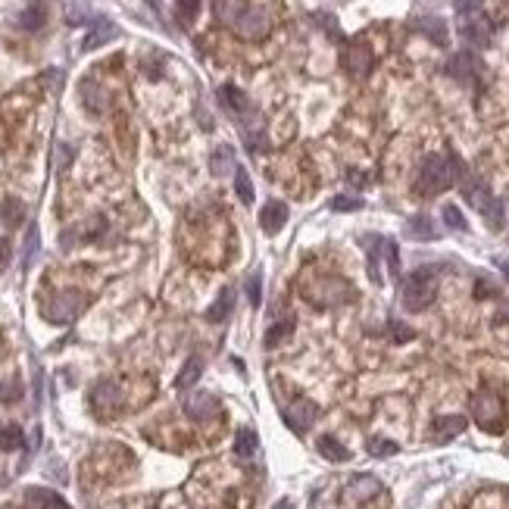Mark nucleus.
<instances>
[{
    "label": "nucleus",
    "mask_w": 509,
    "mask_h": 509,
    "mask_svg": "<svg viewBox=\"0 0 509 509\" xmlns=\"http://www.w3.org/2000/svg\"><path fill=\"white\" fill-rule=\"evenodd\" d=\"M184 409H188L191 419L207 422V419H213V415H216L219 403H216V397L207 394V390H194V394H191L188 400H184Z\"/></svg>",
    "instance_id": "obj_8"
},
{
    "label": "nucleus",
    "mask_w": 509,
    "mask_h": 509,
    "mask_svg": "<svg viewBox=\"0 0 509 509\" xmlns=\"http://www.w3.org/2000/svg\"><path fill=\"white\" fill-rule=\"evenodd\" d=\"M463 431H465V415H440L431 425V438L440 440V444L456 438V434H463Z\"/></svg>",
    "instance_id": "obj_12"
},
{
    "label": "nucleus",
    "mask_w": 509,
    "mask_h": 509,
    "mask_svg": "<svg viewBox=\"0 0 509 509\" xmlns=\"http://www.w3.org/2000/svg\"><path fill=\"white\" fill-rule=\"evenodd\" d=\"M459 35H463L469 44L475 47H488L490 35H494V26L484 13H472V16H459Z\"/></svg>",
    "instance_id": "obj_5"
},
{
    "label": "nucleus",
    "mask_w": 509,
    "mask_h": 509,
    "mask_svg": "<svg viewBox=\"0 0 509 509\" xmlns=\"http://www.w3.org/2000/svg\"><path fill=\"white\" fill-rule=\"evenodd\" d=\"M28 506H32V509H72L60 494L44 490V488H32V490H28Z\"/></svg>",
    "instance_id": "obj_14"
},
{
    "label": "nucleus",
    "mask_w": 509,
    "mask_h": 509,
    "mask_svg": "<svg viewBox=\"0 0 509 509\" xmlns=\"http://www.w3.org/2000/svg\"><path fill=\"white\" fill-rule=\"evenodd\" d=\"M365 203H363V197H347V194H340V197H334L331 200V209H338V213H353V209H363Z\"/></svg>",
    "instance_id": "obj_35"
},
{
    "label": "nucleus",
    "mask_w": 509,
    "mask_h": 509,
    "mask_svg": "<svg viewBox=\"0 0 509 509\" xmlns=\"http://www.w3.org/2000/svg\"><path fill=\"white\" fill-rule=\"evenodd\" d=\"M475 66H478V60L472 57V53H456V57L447 63V72H450L456 82H463V85H469V82H475Z\"/></svg>",
    "instance_id": "obj_13"
},
{
    "label": "nucleus",
    "mask_w": 509,
    "mask_h": 509,
    "mask_svg": "<svg viewBox=\"0 0 509 509\" xmlns=\"http://www.w3.org/2000/svg\"><path fill=\"white\" fill-rule=\"evenodd\" d=\"M78 297H69V300H66V294H60L57 300H53V307L47 309V319L51 322H69L72 316H76V309H78Z\"/></svg>",
    "instance_id": "obj_19"
},
{
    "label": "nucleus",
    "mask_w": 509,
    "mask_h": 509,
    "mask_svg": "<svg viewBox=\"0 0 509 509\" xmlns=\"http://www.w3.org/2000/svg\"><path fill=\"white\" fill-rule=\"evenodd\" d=\"M413 28L434 41V44H447V22L438 19V16H422V19H413Z\"/></svg>",
    "instance_id": "obj_15"
},
{
    "label": "nucleus",
    "mask_w": 509,
    "mask_h": 509,
    "mask_svg": "<svg viewBox=\"0 0 509 509\" xmlns=\"http://www.w3.org/2000/svg\"><path fill=\"white\" fill-rule=\"evenodd\" d=\"M406 234L409 238H415V241H434L438 238V228H434L431 216H409Z\"/></svg>",
    "instance_id": "obj_16"
},
{
    "label": "nucleus",
    "mask_w": 509,
    "mask_h": 509,
    "mask_svg": "<svg viewBox=\"0 0 509 509\" xmlns=\"http://www.w3.org/2000/svg\"><path fill=\"white\" fill-rule=\"evenodd\" d=\"M459 175H463V166H459L456 157H440V153H431V157L422 159L415 184H419V194L434 197V194H440V191L450 188Z\"/></svg>",
    "instance_id": "obj_1"
},
{
    "label": "nucleus",
    "mask_w": 509,
    "mask_h": 509,
    "mask_svg": "<svg viewBox=\"0 0 509 509\" xmlns=\"http://www.w3.org/2000/svg\"><path fill=\"white\" fill-rule=\"evenodd\" d=\"M400 297H403V307L409 313H422L434 303L438 297V272L434 269H415L403 278L400 284Z\"/></svg>",
    "instance_id": "obj_2"
},
{
    "label": "nucleus",
    "mask_w": 509,
    "mask_h": 509,
    "mask_svg": "<svg viewBox=\"0 0 509 509\" xmlns=\"http://www.w3.org/2000/svg\"><path fill=\"white\" fill-rule=\"evenodd\" d=\"M234 309V288H222L219 297H216V303L207 309V319L209 322H222L225 316H232Z\"/></svg>",
    "instance_id": "obj_18"
},
{
    "label": "nucleus",
    "mask_w": 509,
    "mask_h": 509,
    "mask_svg": "<svg viewBox=\"0 0 509 509\" xmlns=\"http://www.w3.org/2000/svg\"><path fill=\"white\" fill-rule=\"evenodd\" d=\"M497 266H500V269L506 272V278H509V263H506V259H500V263H497Z\"/></svg>",
    "instance_id": "obj_44"
},
{
    "label": "nucleus",
    "mask_w": 509,
    "mask_h": 509,
    "mask_svg": "<svg viewBox=\"0 0 509 509\" xmlns=\"http://www.w3.org/2000/svg\"><path fill=\"white\" fill-rule=\"evenodd\" d=\"M294 334V319H282V322H275V325L266 331V347H275V344H282L284 338H291Z\"/></svg>",
    "instance_id": "obj_26"
},
{
    "label": "nucleus",
    "mask_w": 509,
    "mask_h": 509,
    "mask_svg": "<svg viewBox=\"0 0 509 509\" xmlns=\"http://www.w3.org/2000/svg\"><path fill=\"white\" fill-rule=\"evenodd\" d=\"M472 415L488 434H500L503 425H506V406H503L500 394H494V390H478L472 397Z\"/></svg>",
    "instance_id": "obj_4"
},
{
    "label": "nucleus",
    "mask_w": 509,
    "mask_h": 509,
    "mask_svg": "<svg viewBox=\"0 0 509 509\" xmlns=\"http://www.w3.org/2000/svg\"><path fill=\"white\" fill-rule=\"evenodd\" d=\"M10 259H13V244L7 238H0V269H7Z\"/></svg>",
    "instance_id": "obj_42"
},
{
    "label": "nucleus",
    "mask_w": 509,
    "mask_h": 509,
    "mask_svg": "<svg viewBox=\"0 0 509 509\" xmlns=\"http://www.w3.org/2000/svg\"><path fill=\"white\" fill-rule=\"evenodd\" d=\"M82 97H85V107L94 110V113H103V101L97 97V85L94 82H85L82 85Z\"/></svg>",
    "instance_id": "obj_33"
},
{
    "label": "nucleus",
    "mask_w": 509,
    "mask_h": 509,
    "mask_svg": "<svg viewBox=\"0 0 509 509\" xmlns=\"http://www.w3.org/2000/svg\"><path fill=\"white\" fill-rule=\"evenodd\" d=\"M44 19H47L44 7H28V10H22V16H19V28H26V32H38V28L44 26Z\"/></svg>",
    "instance_id": "obj_27"
},
{
    "label": "nucleus",
    "mask_w": 509,
    "mask_h": 509,
    "mask_svg": "<svg viewBox=\"0 0 509 509\" xmlns=\"http://www.w3.org/2000/svg\"><path fill=\"white\" fill-rule=\"evenodd\" d=\"M234 191H238L241 203H244V207H250V203H253V184H250V175H247L244 166H238V169H234Z\"/></svg>",
    "instance_id": "obj_24"
},
{
    "label": "nucleus",
    "mask_w": 509,
    "mask_h": 509,
    "mask_svg": "<svg viewBox=\"0 0 509 509\" xmlns=\"http://www.w3.org/2000/svg\"><path fill=\"white\" fill-rule=\"evenodd\" d=\"M238 166H234V150L232 147H219V150L213 153V172L216 175H228V172H234Z\"/></svg>",
    "instance_id": "obj_25"
},
{
    "label": "nucleus",
    "mask_w": 509,
    "mask_h": 509,
    "mask_svg": "<svg viewBox=\"0 0 509 509\" xmlns=\"http://www.w3.org/2000/svg\"><path fill=\"white\" fill-rule=\"evenodd\" d=\"M197 10H200V0H178V13H182L184 19H194Z\"/></svg>",
    "instance_id": "obj_40"
},
{
    "label": "nucleus",
    "mask_w": 509,
    "mask_h": 509,
    "mask_svg": "<svg viewBox=\"0 0 509 509\" xmlns=\"http://www.w3.org/2000/svg\"><path fill=\"white\" fill-rule=\"evenodd\" d=\"M378 490H381V484L375 481V478H369V475H359V478H353V484L347 488V494L350 497H356V500H369V497H375Z\"/></svg>",
    "instance_id": "obj_21"
},
{
    "label": "nucleus",
    "mask_w": 509,
    "mask_h": 509,
    "mask_svg": "<svg viewBox=\"0 0 509 509\" xmlns=\"http://www.w3.org/2000/svg\"><path fill=\"white\" fill-rule=\"evenodd\" d=\"M19 447H22V428L19 425L0 428V450H19Z\"/></svg>",
    "instance_id": "obj_29"
},
{
    "label": "nucleus",
    "mask_w": 509,
    "mask_h": 509,
    "mask_svg": "<svg viewBox=\"0 0 509 509\" xmlns=\"http://www.w3.org/2000/svg\"><path fill=\"white\" fill-rule=\"evenodd\" d=\"M257 447H259L257 431H253V428H241L238 438H234V453H238V456H253Z\"/></svg>",
    "instance_id": "obj_23"
},
{
    "label": "nucleus",
    "mask_w": 509,
    "mask_h": 509,
    "mask_svg": "<svg viewBox=\"0 0 509 509\" xmlns=\"http://www.w3.org/2000/svg\"><path fill=\"white\" fill-rule=\"evenodd\" d=\"M316 447H319V453L325 459H331V463H347V459H350V450H347L338 438H331V434H322V438L316 440Z\"/></svg>",
    "instance_id": "obj_17"
},
{
    "label": "nucleus",
    "mask_w": 509,
    "mask_h": 509,
    "mask_svg": "<svg viewBox=\"0 0 509 509\" xmlns=\"http://www.w3.org/2000/svg\"><path fill=\"white\" fill-rule=\"evenodd\" d=\"M266 26H269V19H266L263 10H250V13H247V19L238 22V32H244L247 38H257V35L266 32Z\"/></svg>",
    "instance_id": "obj_20"
},
{
    "label": "nucleus",
    "mask_w": 509,
    "mask_h": 509,
    "mask_svg": "<svg viewBox=\"0 0 509 509\" xmlns=\"http://www.w3.org/2000/svg\"><path fill=\"white\" fill-rule=\"evenodd\" d=\"M247 297H250L253 309L263 303V275H259V272H250V278H247Z\"/></svg>",
    "instance_id": "obj_32"
},
{
    "label": "nucleus",
    "mask_w": 509,
    "mask_h": 509,
    "mask_svg": "<svg viewBox=\"0 0 509 509\" xmlns=\"http://www.w3.org/2000/svg\"><path fill=\"white\" fill-rule=\"evenodd\" d=\"M35 250H38V225L28 228V244H26V263H32Z\"/></svg>",
    "instance_id": "obj_41"
},
{
    "label": "nucleus",
    "mask_w": 509,
    "mask_h": 509,
    "mask_svg": "<svg viewBox=\"0 0 509 509\" xmlns=\"http://www.w3.org/2000/svg\"><path fill=\"white\" fill-rule=\"evenodd\" d=\"M22 216H26V203L16 200V197H7V200H3V222L13 228L22 222Z\"/></svg>",
    "instance_id": "obj_28"
},
{
    "label": "nucleus",
    "mask_w": 509,
    "mask_h": 509,
    "mask_svg": "<svg viewBox=\"0 0 509 509\" xmlns=\"http://www.w3.org/2000/svg\"><path fill=\"white\" fill-rule=\"evenodd\" d=\"M284 222H288V207L282 200H269L263 207V213H259V228L266 234H278L284 228Z\"/></svg>",
    "instance_id": "obj_9"
},
{
    "label": "nucleus",
    "mask_w": 509,
    "mask_h": 509,
    "mask_svg": "<svg viewBox=\"0 0 509 509\" xmlns=\"http://www.w3.org/2000/svg\"><path fill=\"white\" fill-rule=\"evenodd\" d=\"M91 403H94V409L101 415H110L116 406H119V388H116L113 381H101L94 388V397H91Z\"/></svg>",
    "instance_id": "obj_10"
},
{
    "label": "nucleus",
    "mask_w": 509,
    "mask_h": 509,
    "mask_svg": "<svg viewBox=\"0 0 509 509\" xmlns=\"http://www.w3.org/2000/svg\"><path fill=\"white\" fill-rule=\"evenodd\" d=\"M397 450H400V447H397L394 440H384V438H372L369 440V453H372V456H394Z\"/></svg>",
    "instance_id": "obj_34"
},
{
    "label": "nucleus",
    "mask_w": 509,
    "mask_h": 509,
    "mask_svg": "<svg viewBox=\"0 0 509 509\" xmlns=\"http://www.w3.org/2000/svg\"><path fill=\"white\" fill-rule=\"evenodd\" d=\"M344 66L353 78H365L372 69V51L365 44H350L344 53Z\"/></svg>",
    "instance_id": "obj_7"
},
{
    "label": "nucleus",
    "mask_w": 509,
    "mask_h": 509,
    "mask_svg": "<svg viewBox=\"0 0 509 509\" xmlns=\"http://www.w3.org/2000/svg\"><path fill=\"white\" fill-rule=\"evenodd\" d=\"M272 509H294V506H291V500H278Z\"/></svg>",
    "instance_id": "obj_43"
},
{
    "label": "nucleus",
    "mask_w": 509,
    "mask_h": 509,
    "mask_svg": "<svg viewBox=\"0 0 509 509\" xmlns=\"http://www.w3.org/2000/svg\"><path fill=\"white\" fill-rule=\"evenodd\" d=\"M463 178V197L484 216L490 228H500L503 225V203L497 200L494 194L488 191V184L478 182V178H469V175H459Z\"/></svg>",
    "instance_id": "obj_3"
},
{
    "label": "nucleus",
    "mask_w": 509,
    "mask_h": 509,
    "mask_svg": "<svg viewBox=\"0 0 509 509\" xmlns=\"http://www.w3.org/2000/svg\"><path fill=\"white\" fill-rule=\"evenodd\" d=\"M453 7H456V16H472V13H481L484 0H453Z\"/></svg>",
    "instance_id": "obj_38"
},
{
    "label": "nucleus",
    "mask_w": 509,
    "mask_h": 509,
    "mask_svg": "<svg viewBox=\"0 0 509 509\" xmlns=\"http://www.w3.org/2000/svg\"><path fill=\"white\" fill-rule=\"evenodd\" d=\"M203 375V363H200V356H191L188 363H184V369H182V375L175 378V388L178 390H188L191 384H197V378Z\"/></svg>",
    "instance_id": "obj_22"
},
{
    "label": "nucleus",
    "mask_w": 509,
    "mask_h": 509,
    "mask_svg": "<svg viewBox=\"0 0 509 509\" xmlns=\"http://www.w3.org/2000/svg\"><path fill=\"white\" fill-rule=\"evenodd\" d=\"M219 94H222V103H225L228 110H234V113H241V110H247V97L241 94V91L234 88V85H225V88H222Z\"/></svg>",
    "instance_id": "obj_30"
},
{
    "label": "nucleus",
    "mask_w": 509,
    "mask_h": 509,
    "mask_svg": "<svg viewBox=\"0 0 509 509\" xmlns=\"http://www.w3.org/2000/svg\"><path fill=\"white\" fill-rule=\"evenodd\" d=\"M116 38V26L110 19H94V26H91V32H88V38L82 41V51L88 53V51H97V47H103L107 41H113Z\"/></svg>",
    "instance_id": "obj_11"
},
{
    "label": "nucleus",
    "mask_w": 509,
    "mask_h": 509,
    "mask_svg": "<svg viewBox=\"0 0 509 509\" xmlns=\"http://www.w3.org/2000/svg\"><path fill=\"white\" fill-rule=\"evenodd\" d=\"M390 338L397 340V344H406V340H413L415 338V331L409 325H403V322H397V319H390Z\"/></svg>",
    "instance_id": "obj_36"
},
{
    "label": "nucleus",
    "mask_w": 509,
    "mask_h": 509,
    "mask_svg": "<svg viewBox=\"0 0 509 509\" xmlns=\"http://www.w3.org/2000/svg\"><path fill=\"white\" fill-rule=\"evenodd\" d=\"M19 397H22V390L16 381H10V384L0 381V403H13V400H19Z\"/></svg>",
    "instance_id": "obj_39"
},
{
    "label": "nucleus",
    "mask_w": 509,
    "mask_h": 509,
    "mask_svg": "<svg viewBox=\"0 0 509 509\" xmlns=\"http://www.w3.org/2000/svg\"><path fill=\"white\" fill-rule=\"evenodd\" d=\"M444 222L453 228V232H469V222H465V216L459 213V207H453V203H447V207H444Z\"/></svg>",
    "instance_id": "obj_31"
},
{
    "label": "nucleus",
    "mask_w": 509,
    "mask_h": 509,
    "mask_svg": "<svg viewBox=\"0 0 509 509\" xmlns=\"http://www.w3.org/2000/svg\"><path fill=\"white\" fill-rule=\"evenodd\" d=\"M316 415H319V409H316L313 400H297V403H291V406L284 409V422H288L297 434H307L309 425L316 422Z\"/></svg>",
    "instance_id": "obj_6"
},
{
    "label": "nucleus",
    "mask_w": 509,
    "mask_h": 509,
    "mask_svg": "<svg viewBox=\"0 0 509 509\" xmlns=\"http://www.w3.org/2000/svg\"><path fill=\"white\" fill-rule=\"evenodd\" d=\"M384 257H388V266H390V275L400 278V250H397L394 241H384Z\"/></svg>",
    "instance_id": "obj_37"
}]
</instances>
